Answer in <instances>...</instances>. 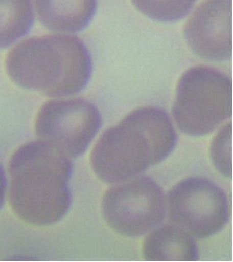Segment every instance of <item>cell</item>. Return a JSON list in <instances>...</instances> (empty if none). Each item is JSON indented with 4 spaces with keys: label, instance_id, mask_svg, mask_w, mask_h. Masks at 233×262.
I'll return each instance as SVG.
<instances>
[{
    "label": "cell",
    "instance_id": "obj_13",
    "mask_svg": "<svg viewBox=\"0 0 233 262\" xmlns=\"http://www.w3.org/2000/svg\"><path fill=\"white\" fill-rule=\"evenodd\" d=\"M231 123L218 131L211 145V158L216 169L225 177H231Z\"/></svg>",
    "mask_w": 233,
    "mask_h": 262
},
{
    "label": "cell",
    "instance_id": "obj_2",
    "mask_svg": "<svg viewBox=\"0 0 233 262\" xmlns=\"http://www.w3.org/2000/svg\"><path fill=\"white\" fill-rule=\"evenodd\" d=\"M70 158L44 141L17 149L9 164L10 203L22 221L50 226L66 216L72 205Z\"/></svg>",
    "mask_w": 233,
    "mask_h": 262
},
{
    "label": "cell",
    "instance_id": "obj_3",
    "mask_svg": "<svg viewBox=\"0 0 233 262\" xmlns=\"http://www.w3.org/2000/svg\"><path fill=\"white\" fill-rule=\"evenodd\" d=\"M6 69L18 86L61 98L85 89L93 63L80 38L50 34L25 39L12 48L6 57Z\"/></svg>",
    "mask_w": 233,
    "mask_h": 262
},
{
    "label": "cell",
    "instance_id": "obj_4",
    "mask_svg": "<svg viewBox=\"0 0 233 262\" xmlns=\"http://www.w3.org/2000/svg\"><path fill=\"white\" fill-rule=\"evenodd\" d=\"M231 79L209 66H197L180 78L174 102V120L182 133H212L231 116Z\"/></svg>",
    "mask_w": 233,
    "mask_h": 262
},
{
    "label": "cell",
    "instance_id": "obj_14",
    "mask_svg": "<svg viewBox=\"0 0 233 262\" xmlns=\"http://www.w3.org/2000/svg\"><path fill=\"white\" fill-rule=\"evenodd\" d=\"M6 178L3 167L0 165V209L2 208L6 200Z\"/></svg>",
    "mask_w": 233,
    "mask_h": 262
},
{
    "label": "cell",
    "instance_id": "obj_6",
    "mask_svg": "<svg viewBox=\"0 0 233 262\" xmlns=\"http://www.w3.org/2000/svg\"><path fill=\"white\" fill-rule=\"evenodd\" d=\"M96 105L85 99H58L39 110L35 130L39 139L67 158L83 155L102 126Z\"/></svg>",
    "mask_w": 233,
    "mask_h": 262
},
{
    "label": "cell",
    "instance_id": "obj_8",
    "mask_svg": "<svg viewBox=\"0 0 233 262\" xmlns=\"http://www.w3.org/2000/svg\"><path fill=\"white\" fill-rule=\"evenodd\" d=\"M232 1L204 0L184 27L191 50L203 60L225 61L232 52Z\"/></svg>",
    "mask_w": 233,
    "mask_h": 262
},
{
    "label": "cell",
    "instance_id": "obj_10",
    "mask_svg": "<svg viewBox=\"0 0 233 262\" xmlns=\"http://www.w3.org/2000/svg\"><path fill=\"white\" fill-rule=\"evenodd\" d=\"M144 256L150 261H194L198 258L197 243L176 225L159 227L147 237Z\"/></svg>",
    "mask_w": 233,
    "mask_h": 262
},
{
    "label": "cell",
    "instance_id": "obj_5",
    "mask_svg": "<svg viewBox=\"0 0 233 262\" xmlns=\"http://www.w3.org/2000/svg\"><path fill=\"white\" fill-rule=\"evenodd\" d=\"M165 194L151 178L137 176L110 188L102 200V214L112 229L121 235H144L164 221Z\"/></svg>",
    "mask_w": 233,
    "mask_h": 262
},
{
    "label": "cell",
    "instance_id": "obj_7",
    "mask_svg": "<svg viewBox=\"0 0 233 262\" xmlns=\"http://www.w3.org/2000/svg\"><path fill=\"white\" fill-rule=\"evenodd\" d=\"M168 214L174 225L196 238H206L227 223V196L215 183L201 177L179 182L169 192Z\"/></svg>",
    "mask_w": 233,
    "mask_h": 262
},
{
    "label": "cell",
    "instance_id": "obj_11",
    "mask_svg": "<svg viewBox=\"0 0 233 262\" xmlns=\"http://www.w3.org/2000/svg\"><path fill=\"white\" fill-rule=\"evenodd\" d=\"M34 21L31 0H0V48L26 35Z\"/></svg>",
    "mask_w": 233,
    "mask_h": 262
},
{
    "label": "cell",
    "instance_id": "obj_9",
    "mask_svg": "<svg viewBox=\"0 0 233 262\" xmlns=\"http://www.w3.org/2000/svg\"><path fill=\"white\" fill-rule=\"evenodd\" d=\"M34 6L39 20L48 29L75 33L90 24L98 0H34Z\"/></svg>",
    "mask_w": 233,
    "mask_h": 262
},
{
    "label": "cell",
    "instance_id": "obj_1",
    "mask_svg": "<svg viewBox=\"0 0 233 262\" xmlns=\"http://www.w3.org/2000/svg\"><path fill=\"white\" fill-rule=\"evenodd\" d=\"M176 143V130L164 110L140 107L105 131L91 152L90 163L99 179L118 184L165 160Z\"/></svg>",
    "mask_w": 233,
    "mask_h": 262
},
{
    "label": "cell",
    "instance_id": "obj_12",
    "mask_svg": "<svg viewBox=\"0 0 233 262\" xmlns=\"http://www.w3.org/2000/svg\"><path fill=\"white\" fill-rule=\"evenodd\" d=\"M139 12L159 22L180 20L191 12L197 0H131Z\"/></svg>",
    "mask_w": 233,
    "mask_h": 262
}]
</instances>
